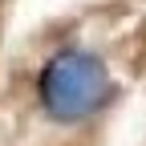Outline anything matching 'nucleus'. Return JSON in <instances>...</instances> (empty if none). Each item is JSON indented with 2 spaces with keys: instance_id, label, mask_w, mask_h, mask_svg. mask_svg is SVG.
Masks as SVG:
<instances>
[{
  "instance_id": "1",
  "label": "nucleus",
  "mask_w": 146,
  "mask_h": 146,
  "mask_svg": "<svg viewBox=\"0 0 146 146\" xmlns=\"http://www.w3.org/2000/svg\"><path fill=\"white\" fill-rule=\"evenodd\" d=\"M114 73L94 49H57L36 69V106L57 126H81L110 106Z\"/></svg>"
}]
</instances>
